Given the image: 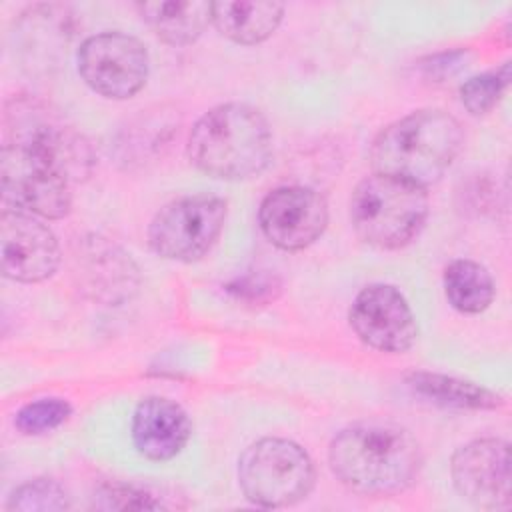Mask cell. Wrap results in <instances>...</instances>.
Masks as SVG:
<instances>
[{"label":"cell","mask_w":512,"mask_h":512,"mask_svg":"<svg viewBox=\"0 0 512 512\" xmlns=\"http://www.w3.org/2000/svg\"><path fill=\"white\" fill-rule=\"evenodd\" d=\"M334 476L362 496H392L406 490L422 466L418 440L390 422H360L330 444Z\"/></svg>","instance_id":"obj_1"},{"label":"cell","mask_w":512,"mask_h":512,"mask_svg":"<svg viewBox=\"0 0 512 512\" xmlns=\"http://www.w3.org/2000/svg\"><path fill=\"white\" fill-rule=\"evenodd\" d=\"M464 144L460 122L438 108L416 110L386 126L374 140V174L392 176L420 188L436 184Z\"/></svg>","instance_id":"obj_2"},{"label":"cell","mask_w":512,"mask_h":512,"mask_svg":"<svg viewBox=\"0 0 512 512\" xmlns=\"http://www.w3.org/2000/svg\"><path fill=\"white\" fill-rule=\"evenodd\" d=\"M188 156L212 178L242 180L260 174L272 156L268 122L248 104H220L194 124Z\"/></svg>","instance_id":"obj_3"},{"label":"cell","mask_w":512,"mask_h":512,"mask_svg":"<svg viewBox=\"0 0 512 512\" xmlns=\"http://www.w3.org/2000/svg\"><path fill=\"white\" fill-rule=\"evenodd\" d=\"M426 218V190L392 176H366L350 196L352 226L364 242L376 248L394 250L410 244Z\"/></svg>","instance_id":"obj_4"},{"label":"cell","mask_w":512,"mask_h":512,"mask_svg":"<svg viewBox=\"0 0 512 512\" xmlns=\"http://www.w3.org/2000/svg\"><path fill=\"white\" fill-rule=\"evenodd\" d=\"M238 484L244 496L258 506H292L310 494L314 464L300 444L284 438H262L242 452Z\"/></svg>","instance_id":"obj_5"},{"label":"cell","mask_w":512,"mask_h":512,"mask_svg":"<svg viewBox=\"0 0 512 512\" xmlns=\"http://www.w3.org/2000/svg\"><path fill=\"white\" fill-rule=\"evenodd\" d=\"M6 134L10 146L50 162L70 182L92 172L94 156L84 136L36 98L18 96L6 104Z\"/></svg>","instance_id":"obj_6"},{"label":"cell","mask_w":512,"mask_h":512,"mask_svg":"<svg viewBox=\"0 0 512 512\" xmlns=\"http://www.w3.org/2000/svg\"><path fill=\"white\" fill-rule=\"evenodd\" d=\"M226 220V202L212 194L172 200L148 226L150 248L168 260L194 262L218 240Z\"/></svg>","instance_id":"obj_7"},{"label":"cell","mask_w":512,"mask_h":512,"mask_svg":"<svg viewBox=\"0 0 512 512\" xmlns=\"http://www.w3.org/2000/svg\"><path fill=\"white\" fill-rule=\"evenodd\" d=\"M78 72L96 94L124 100L146 84L148 52L134 36L102 32L80 44Z\"/></svg>","instance_id":"obj_8"},{"label":"cell","mask_w":512,"mask_h":512,"mask_svg":"<svg viewBox=\"0 0 512 512\" xmlns=\"http://www.w3.org/2000/svg\"><path fill=\"white\" fill-rule=\"evenodd\" d=\"M2 196L28 214L58 220L72 208L70 180L50 162L18 146L2 148Z\"/></svg>","instance_id":"obj_9"},{"label":"cell","mask_w":512,"mask_h":512,"mask_svg":"<svg viewBox=\"0 0 512 512\" xmlns=\"http://www.w3.org/2000/svg\"><path fill=\"white\" fill-rule=\"evenodd\" d=\"M350 326L366 346L390 354L406 352L418 336L410 304L390 284H370L356 294Z\"/></svg>","instance_id":"obj_10"},{"label":"cell","mask_w":512,"mask_h":512,"mask_svg":"<svg viewBox=\"0 0 512 512\" xmlns=\"http://www.w3.org/2000/svg\"><path fill=\"white\" fill-rule=\"evenodd\" d=\"M258 222L264 236L282 250H302L316 242L328 224L324 196L306 186H282L260 204Z\"/></svg>","instance_id":"obj_11"},{"label":"cell","mask_w":512,"mask_h":512,"mask_svg":"<svg viewBox=\"0 0 512 512\" xmlns=\"http://www.w3.org/2000/svg\"><path fill=\"white\" fill-rule=\"evenodd\" d=\"M2 274L16 282H40L60 264L54 232L34 214L6 208L0 216Z\"/></svg>","instance_id":"obj_12"},{"label":"cell","mask_w":512,"mask_h":512,"mask_svg":"<svg viewBox=\"0 0 512 512\" xmlns=\"http://www.w3.org/2000/svg\"><path fill=\"white\" fill-rule=\"evenodd\" d=\"M450 474L462 498L478 508L510 506V446L498 438H480L458 448Z\"/></svg>","instance_id":"obj_13"},{"label":"cell","mask_w":512,"mask_h":512,"mask_svg":"<svg viewBox=\"0 0 512 512\" xmlns=\"http://www.w3.org/2000/svg\"><path fill=\"white\" fill-rule=\"evenodd\" d=\"M192 422L174 400L150 396L136 406L132 418V442L150 460L174 458L190 440Z\"/></svg>","instance_id":"obj_14"},{"label":"cell","mask_w":512,"mask_h":512,"mask_svg":"<svg viewBox=\"0 0 512 512\" xmlns=\"http://www.w3.org/2000/svg\"><path fill=\"white\" fill-rule=\"evenodd\" d=\"M284 6L272 0L212 2V24L236 44H258L272 36L282 20Z\"/></svg>","instance_id":"obj_15"},{"label":"cell","mask_w":512,"mask_h":512,"mask_svg":"<svg viewBox=\"0 0 512 512\" xmlns=\"http://www.w3.org/2000/svg\"><path fill=\"white\" fill-rule=\"evenodd\" d=\"M136 8L154 34L174 46L192 44L212 22V2L202 0L140 2Z\"/></svg>","instance_id":"obj_16"},{"label":"cell","mask_w":512,"mask_h":512,"mask_svg":"<svg viewBox=\"0 0 512 512\" xmlns=\"http://www.w3.org/2000/svg\"><path fill=\"white\" fill-rule=\"evenodd\" d=\"M408 386L422 398L434 404L450 408L468 410H492L504 404L502 396L460 378L432 374V372H412L406 376Z\"/></svg>","instance_id":"obj_17"},{"label":"cell","mask_w":512,"mask_h":512,"mask_svg":"<svg viewBox=\"0 0 512 512\" xmlns=\"http://www.w3.org/2000/svg\"><path fill=\"white\" fill-rule=\"evenodd\" d=\"M444 292L458 312L478 314L494 300V280L478 262L454 260L444 270Z\"/></svg>","instance_id":"obj_18"},{"label":"cell","mask_w":512,"mask_h":512,"mask_svg":"<svg viewBox=\"0 0 512 512\" xmlns=\"http://www.w3.org/2000/svg\"><path fill=\"white\" fill-rule=\"evenodd\" d=\"M8 510L18 512H52V510H66L70 508V498L66 490L50 480V478H36L30 482L20 484L8 498Z\"/></svg>","instance_id":"obj_19"},{"label":"cell","mask_w":512,"mask_h":512,"mask_svg":"<svg viewBox=\"0 0 512 512\" xmlns=\"http://www.w3.org/2000/svg\"><path fill=\"white\" fill-rule=\"evenodd\" d=\"M510 82V64H504L496 72H484L472 76L460 86V100L472 116L490 112Z\"/></svg>","instance_id":"obj_20"},{"label":"cell","mask_w":512,"mask_h":512,"mask_svg":"<svg viewBox=\"0 0 512 512\" xmlns=\"http://www.w3.org/2000/svg\"><path fill=\"white\" fill-rule=\"evenodd\" d=\"M72 408L62 398H42L22 406L14 418V424L24 434H44L58 428L68 420Z\"/></svg>","instance_id":"obj_21"},{"label":"cell","mask_w":512,"mask_h":512,"mask_svg":"<svg viewBox=\"0 0 512 512\" xmlns=\"http://www.w3.org/2000/svg\"><path fill=\"white\" fill-rule=\"evenodd\" d=\"M94 506L102 510H156L162 508V502L134 486L106 484L96 492Z\"/></svg>","instance_id":"obj_22"},{"label":"cell","mask_w":512,"mask_h":512,"mask_svg":"<svg viewBox=\"0 0 512 512\" xmlns=\"http://www.w3.org/2000/svg\"><path fill=\"white\" fill-rule=\"evenodd\" d=\"M462 62H466V52L464 50H456V52H446V54H440L436 58L430 60V64L426 66L428 72L432 76H450L452 72H456L458 68H462Z\"/></svg>","instance_id":"obj_23"}]
</instances>
